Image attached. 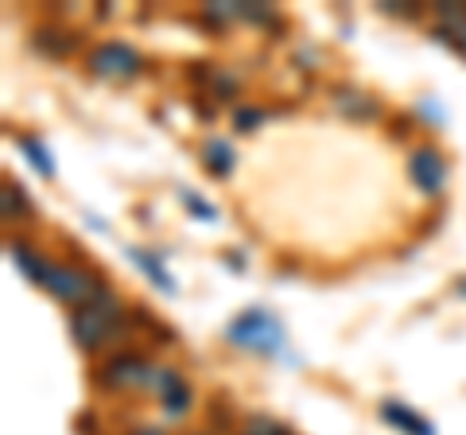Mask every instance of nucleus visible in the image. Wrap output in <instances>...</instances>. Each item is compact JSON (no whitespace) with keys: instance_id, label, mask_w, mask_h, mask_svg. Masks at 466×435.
Masks as SVG:
<instances>
[{"instance_id":"f257e3e1","label":"nucleus","mask_w":466,"mask_h":435,"mask_svg":"<svg viewBox=\"0 0 466 435\" xmlns=\"http://www.w3.org/2000/svg\"><path fill=\"white\" fill-rule=\"evenodd\" d=\"M226 342L241 346V350H253V354H276L284 346V327L268 311L253 308V311H241L226 327Z\"/></svg>"},{"instance_id":"f03ea898","label":"nucleus","mask_w":466,"mask_h":435,"mask_svg":"<svg viewBox=\"0 0 466 435\" xmlns=\"http://www.w3.org/2000/svg\"><path fill=\"white\" fill-rule=\"evenodd\" d=\"M86 66H90L97 78H116V82H125V78L144 75L148 59H144L137 47H128V43L109 39V43H97V47L86 55Z\"/></svg>"},{"instance_id":"7ed1b4c3","label":"nucleus","mask_w":466,"mask_h":435,"mask_svg":"<svg viewBox=\"0 0 466 435\" xmlns=\"http://www.w3.org/2000/svg\"><path fill=\"white\" fill-rule=\"evenodd\" d=\"M148 377H152V366L137 350H113L97 366L94 381L101 389H109V393H125V389H148Z\"/></svg>"},{"instance_id":"20e7f679","label":"nucleus","mask_w":466,"mask_h":435,"mask_svg":"<svg viewBox=\"0 0 466 435\" xmlns=\"http://www.w3.org/2000/svg\"><path fill=\"white\" fill-rule=\"evenodd\" d=\"M97 284H101L97 272L78 268V265H55V260L47 265V277H43V288H47L55 299L75 303V308H86V303H90Z\"/></svg>"},{"instance_id":"39448f33","label":"nucleus","mask_w":466,"mask_h":435,"mask_svg":"<svg viewBox=\"0 0 466 435\" xmlns=\"http://www.w3.org/2000/svg\"><path fill=\"white\" fill-rule=\"evenodd\" d=\"M408 176H412V183L428 198H443V191H447V159H443V152L435 148V144H420V148L412 152V159H408Z\"/></svg>"},{"instance_id":"423d86ee","label":"nucleus","mask_w":466,"mask_h":435,"mask_svg":"<svg viewBox=\"0 0 466 435\" xmlns=\"http://www.w3.org/2000/svg\"><path fill=\"white\" fill-rule=\"evenodd\" d=\"M70 335L82 346L86 354H101L113 346V330H109V319L94 311V308H75L70 311Z\"/></svg>"},{"instance_id":"0eeeda50","label":"nucleus","mask_w":466,"mask_h":435,"mask_svg":"<svg viewBox=\"0 0 466 435\" xmlns=\"http://www.w3.org/2000/svg\"><path fill=\"white\" fill-rule=\"evenodd\" d=\"M330 106L339 109L342 117H350V121H373V117H381V106H377L370 94L354 90V86H334Z\"/></svg>"},{"instance_id":"6e6552de","label":"nucleus","mask_w":466,"mask_h":435,"mask_svg":"<svg viewBox=\"0 0 466 435\" xmlns=\"http://www.w3.org/2000/svg\"><path fill=\"white\" fill-rule=\"evenodd\" d=\"M5 249H8V257H12V260H16V268L24 272L27 280H35V284L43 288V277H47V265H51V260L43 257V253H35L24 238H8Z\"/></svg>"},{"instance_id":"1a4fd4ad","label":"nucleus","mask_w":466,"mask_h":435,"mask_svg":"<svg viewBox=\"0 0 466 435\" xmlns=\"http://www.w3.org/2000/svg\"><path fill=\"white\" fill-rule=\"evenodd\" d=\"M78 32H70V27H58V24H47L35 32V47L47 55V59H66L70 51L78 47Z\"/></svg>"},{"instance_id":"9d476101","label":"nucleus","mask_w":466,"mask_h":435,"mask_svg":"<svg viewBox=\"0 0 466 435\" xmlns=\"http://www.w3.org/2000/svg\"><path fill=\"white\" fill-rule=\"evenodd\" d=\"M202 164H207L210 176L226 179L229 171H233V164H238V152H233L229 140H218V137H214V140L202 144Z\"/></svg>"},{"instance_id":"9b49d317","label":"nucleus","mask_w":466,"mask_h":435,"mask_svg":"<svg viewBox=\"0 0 466 435\" xmlns=\"http://www.w3.org/2000/svg\"><path fill=\"white\" fill-rule=\"evenodd\" d=\"M0 210H5V222H24V218H32L35 207H32V198H27V191L20 183H5V191H0Z\"/></svg>"},{"instance_id":"f8f14e48","label":"nucleus","mask_w":466,"mask_h":435,"mask_svg":"<svg viewBox=\"0 0 466 435\" xmlns=\"http://www.w3.org/2000/svg\"><path fill=\"white\" fill-rule=\"evenodd\" d=\"M381 420H385V424H392V428L408 431V435H435L412 409H404V404H397V400H385L381 404Z\"/></svg>"},{"instance_id":"ddd939ff","label":"nucleus","mask_w":466,"mask_h":435,"mask_svg":"<svg viewBox=\"0 0 466 435\" xmlns=\"http://www.w3.org/2000/svg\"><path fill=\"white\" fill-rule=\"evenodd\" d=\"M214 101H222V106H238V94H241V82H238V75L233 70H226V66H218L214 70V78H210V90H207Z\"/></svg>"},{"instance_id":"4468645a","label":"nucleus","mask_w":466,"mask_h":435,"mask_svg":"<svg viewBox=\"0 0 466 435\" xmlns=\"http://www.w3.org/2000/svg\"><path fill=\"white\" fill-rule=\"evenodd\" d=\"M179 385H187L179 369H171V366H152V377H148V389H152V393L167 397V393H175Z\"/></svg>"},{"instance_id":"2eb2a0df","label":"nucleus","mask_w":466,"mask_h":435,"mask_svg":"<svg viewBox=\"0 0 466 435\" xmlns=\"http://www.w3.org/2000/svg\"><path fill=\"white\" fill-rule=\"evenodd\" d=\"M133 265H137L140 272H148V277H152L159 288H167V292L175 288V280L167 277V272H164V265H159V260H156L148 249H133Z\"/></svg>"},{"instance_id":"dca6fc26","label":"nucleus","mask_w":466,"mask_h":435,"mask_svg":"<svg viewBox=\"0 0 466 435\" xmlns=\"http://www.w3.org/2000/svg\"><path fill=\"white\" fill-rule=\"evenodd\" d=\"M191 404H195L191 385H179L175 393H167V397H164V416H167V420H183L187 412H191Z\"/></svg>"},{"instance_id":"f3484780","label":"nucleus","mask_w":466,"mask_h":435,"mask_svg":"<svg viewBox=\"0 0 466 435\" xmlns=\"http://www.w3.org/2000/svg\"><path fill=\"white\" fill-rule=\"evenodd\" d=\"M260 125H265V109H257V106H233V128H238V133H257Z\"/></svg>"},{"instance_id":"a211bd4d","label":"nucleus","mask_w":466,"mask_h":435,"mask_svg":"<svg viewBox=\"0 0 466 435\" xmlns=\"http://www.w3.org/2000/svg\"><path fill=\"white\" fill-rule=\"evenodd\" d=\"M20 148L27 152V156H32V164L43 171V176H55V164H51V152L47 148H43V144L35 140V137H20Z\"/></svg>"},{"instance_id":"6ab92c4d","label":"nucleus","mask_w":466,"mask_h":435,"mask_svg":"<svg viewBox=\"0 0 466 435\" xmlns=\"http://www.w3.org/2000/svg\"><path fill=\"white\" fill-rule=\"evenodd\" d=\"M241 435H291L284 424H276V420H268V416H249L245 420V428H241Z\"/></svg>"},{"instance_id":"aec40b11","label":"nucleus","mask_w":466,"mask_h":435,"mask_svg":"<svg viewBox=\"0 0 466 435\" xmlns=\"http://www.w3.org/2000/svg\"><path fill=\"white\" fill-rule=\"evenodd\" d=\"M202 20H207V24L238 20V5H222V0H214V5H202Z\"/></svg>"},{"instance_id":"412c9836","label":"nucleus","mask_w":466,"mask_h":435,"mask_svg":"<svg viewBox=\"0 0 466 435\" xmlns=\"http://www.w3.org/2000/svg\"><path fill=\"white\" fill-rule=\"evenodd\" d=\"M389 128H392V137H397V140H408V137H412V128H416V121L408 117V113H392Z\"/></svg>"},{"instance_id":"4be33fe9","label":"nucleus","mask_w":466,"mask_h":435,"mask_svg":"<svg viewBox=\"0 0 466 435\" xmlns=\"http://www.w3.org/2000/svg\"><path fill=\"white\" fill-rule=\"evenodd\" d=\"M183 202H187V207H191L195 214H202V218H214V207H210V202H202V198H195L191 191H183Z\"/></svg>"},{"instance_id":"5701e85b","label":"nucleus","mask_w":466,"mask_h":435,"mask_svg":"<svg viewBox=\"0 0 466 435\" xmlns=\"http://www.w3.org/2000/svg\"><path fill=\"white\" fill-rule=\"evenodd\" d=\"M381 12H392V16H420L416 8H404V5H381Z\"/></svg>"},{"instance_id":"b1692460","label":"nucleus","mask_w":466,"mask_h":435,"mask_svg":"<svg viewBox=\"0 0 466 435\" xmlns=\"http://www.w3.org/2000/svg\"><path fill=\"white\" fill-rule=\"evenodd\" d=\"M133 435H164V431H159V428H137Z\"/></svg>"},{"instance_id":"393cba45","label":"nucleus","mask_w":466,"mask_h":435,"mask_svg":"<svg viewBox=\"0 0 466 435\" xmlns=\"http://www.w3.org/2000/svg\"><path fill=\"white\" fill-rule=\"evenodd\" d=\"M455 51H462V55H466V27L459 32V47H455Z\"/></svg>"},{"instance_id":"a878e982","label":"nucleus","mask_w":466,"mask_h":435,"mask_svg":"<svg viewBox=\"0 0 466 435\" xmlns=\"http://www.w3.org/2000/svg\"><path fill=\"white\" fill-rule=\"evenodd\" d=\"M459 292H462V296H466V277H462V280H459Z\"/></svg>"},{"instance_id":"bb28decb","label":"nucleus","mask_w":466,"mask_h":435,"mask_svg":"<svg viewBox=\"0 0 466 435\" xmlns=\"http://www.w3.org/2000/svg\"><path fill=\"white\" fill-rule=\"evenodd\" d=\"M195 435H207V431H195Z\"/></svg>"}]
</instances>
